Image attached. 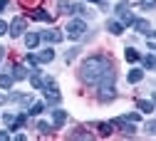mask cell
Wrapping results in <instances>:
<instances>
[{
    "mask_svg": "<svg viewBox=\"0 0 156 141\" xmlns=\"http://www.w3.org/2000/svg\"><path fill=\"white\" fill-rule=\"evenodd\" d=\"M57 8H60V12H74V3H69V0H60V3H57Z\"/></svg>",
    "mask_w": 156,
    "mask_h": 141,
    "instance_id": "obj_16",
    "label": "cell"
},
{
    "mask_svg": "<svg viewBox=\"0 0 156 141\" xmlns=\"http://www.w3.org/2000/svg\"><path fill=\"white\" fill-rule=\"evenodd\" d=\"M40 40H45V42H60L62 40V32H57V30H45L40 35Z\"/></svg>",
    "mask_w": 156,
    "mask_h": 141,
    "instance_id": "obj_7",
    "label": "cell"
},
{
    "mask_svg": "<svg viewBox=\"0 0 156 141\" xmlns=\"http://www.w3.org/2000/svg\"><path fill=\"white\" fill-rule=\"evenodd\" d=\"M5 57V47H0V59H3Z\"/></svg>",
    "mask_w": 156,
    "mask_h": 141,
    "instance_id": "obj_34",
    "label": "cell"
},
{
    "mask_svg": "<svg viewBox=\"0 0 156 141\" xmlns=\"http://www.w3.org/2000/svg\"><path fill=\"white\" fill-rule=\"evenodd\" d=\"M65 30H67V37L77 40V37H82V35H84V30H87V23H84V20H69Z\"/></svg>",
    "mask_w": 156,
    "mask_h": 141,
    "instance_id": "obj_2",
    "label": "cell"
},
{
    "mask_svg": "<svg viewBox=\"0 0 156 141\" xmlns=\"http://www.w3.org/2000/svg\"><path fill=\"white\" fill-rule=\"evenodd\" d=\"M12 74H0V89H10L12 87Z\"/></svg>",
    "mask_w": 156,
    "mask_h": 141,
    "instance_id": "obj_17",
    "label": "cell"
},
{
    "mask_svg": "<svg viewBox=\"0 0 156 141\" xmlns=\"http://www.w3.org/2000/svg\"><path fill=\"white\" fill-rule=\"evenodd\" d=\"M149 50H154V52H156V42H151V40H149Z\"/></svg>",
    "mask_w": 156,
    "mask_h": 141,
    "instance_id": "obj_32",
    "label": "cell"
},
{
    "mask_svg": "<svg viewBox=\"0 0 156 141\" xmlns=\"http://www.w3.org/2000/svg\"><path fill=\"white\" fill-rule=\"evenodd\" d=\"M8 102V97H3V94H0V104H5Z\"/></svg>",
    "mask_w": 156,
    "mask_h": 141,
    "instance_id": "obj_33",
    "label": "cell"
},
{
    "mask_svg": "<svg viewBox=\"0 0 156 141\" xmlns=\"http://www.w3.org/2000/svg\"><path fill=\"white\" fill-rule=\"evenodd\" d=\"M146 131L149 134H156V119H154V122H146Z\"/></svg>",
    "mask_w": 156,
    "mask_h": 141,
    "instance_id": "obj_27",
    "label": "cell"
},
{
    "mask_svg": "<svg viewBox=\"0 0 156 141\" xmlns=\"http://www.w3.org/2000/svg\"><path fill=\"white\" fill-rule=\"evenodd\" d=\"M112 126H119V129H122L124 134H129V136L136 131V129H134V122H131L129 116H116L114 122H112Z\"/></svg>",
    "mask_w": 156,
    "mask_h": 141,
    "instance_id": "obj_3",
    "label": "cell"
},
{
    "mask_svg": "<svg viewBox=\"0 0 156 141\" xmlns=\"http://www.w3.org/2000/svg\"><path fill=\"white\" fill-rule=\"evenodd\" d=\"M72 136H74V139H89V134H84V131H74Z\"/></svg>",
    "mask_w": 156,
    "mask_h": 141,
    "instance_id": "obj_28",
    "label": "cell"
},
{
    "mask_svg": "<svg viewBox=\"0 0 156 141\" xmlns=\"http://www.w3.org/2000/svg\"><path fill=\"white\" fill-rule=\"evenodd\" d=\"M45 99L50 104H60V92H57V89L55 92H45Z\"/></svg>",
    "mask_w": 156,
    "mask_h": 141,
    "instance_id": "obj_21",
    "label": "cell"
},
{
    "mask_svg": "<svg viewBox=\"0 0 156 141\" xmlns=\"http://www.w3.org/2000/svg\"><path fill=\"white\" fill-rule=\"evenodd\" d=\"M124 57H126V62H139V59H141V55L136 52L134 47H129V50L124 52Z\"/></svg>",
    "mask_w": 156,
    "mask_h": 141,
    "instance_id": "obj_19",
    "label": "cell"
},
{
    "mask_svg": "<svg viewBox=\"0 0 156 141\" xmlns=\"http://www.w3.org/2000/svg\"><path fill=\"white\" fill-rule=\"evenodd\" d=\"M8 99H10V102H20V104H25V107H27V104H32V94H20V92H12Z\"/></svg>",
    "mask_w": 156,
    "mask_h": 141,
    "instance_id": "obj_6",
    "label": "cell"
},
{
    "mask_svg": "<svg viewBox=\"0 0 156 141\" xmlns=\"http://www.w3.org/2000/svg\"><path fill=\"white\" fill-rule=\"evenodd\" d=\"M141 8H144V10H151V8H156V0H141Z\"/></svg>",
    "mask_w": 156,
    "mask_h": 141,
    "instance_id": "obj_26",
    "label": "cell"
},
{
    "mask_svg": "<svg viewBox=\"0 0 156 141\" xmlns=\"http://www.w3.org/2000/svg\"><path fill=\"white\" fill-rule=\"evenodd\" d=\"M136 109H139L141 114H151V111H154V102H146V99H139V102H136Z\"/></svg>",
    "mask_w": 156,
    "mask_h": 141,
    "instance_id": "obj_11",
    "label": "cell"
},
{
    "mask_svg": "<svg viewBox=\"0 0 156 141\" xmlns=\"http://www.w3.org/2000/svg\"><path fill=\"white\" fill-rule=\"evenodd\" d=\"M141 65H144L146 69L156 67V55H146V57H141Z\"/></svg>",
    "mask_w": 156,
    "mask_h": 141,
    "instance_id": "obj_20",
    "label": "cell"
},
{
    "mask_svg": "<svg viewBox=\"0 0 156 141\" xmlns=\"http://www.w3.org/2000/svg\"><path fill=\"white\" fill-rule=\"evenodd\" d=\"M8 139H10V134H8V131H0V141H8Z\"/></svg>",
    "mask_w": 156,
    "mask_h": 141,
    "instance_id": "obj_30",
    "label": "cell"
},
{
    "mask_svg": "<svg viewBox=\"0 0 156 141\" xmlns=\"http://www.w3.org/2000/svg\"><path fill=\"white\" fill-rule=\"evenodd\" d=\"M32 20H42V23H52V15L45 12V10H35L32 12Z\"/></svg>",
    "mask_w": 156,
    "mask_h": 141,
    "instance_id": "obj_15",
    "label": "cell"
},
{
    "mask_svg": "<svg viewBox=\"0 0 156 141\" xmlns=\"http://www.w3.org/2000/svg\"><path fill=\"white\" fill-rule=\"evenodd\" d=\"M141 79H144V69H131V72H129V82H131V84L141 82Z\"/></svg>",
    "mask_w": 156,
    "mask_h": 141,
    "instance_id": "obj_18",
    "label": "cell"
},
{
    "mask_svg": "<svg viewBox=\"0 0 156 141\" xmlns=\"http://www.w3.org/2000/svg\"><path fill=\"white\" fill-rule=\"evenodd\" d=\"M25 45H27L30 50H35L37 45H40V35H37V32H27V35H25Z\"/></svg>",
    "mask_w": 156,
    "mask_h": 141,
    "instance_id": "obj_10",
    "label": "cell"
},
{
    "mask_svg": "<svg viewBox=\"0 0 156 141\" xmlns=\"http://www.w3.org/2000/svg\"><path fill=\"white\" fill-rule=\"evenodd\" d=\"M92 3H99V5H104V0H92Z\"/></svg>",
    "mask_w": 156,
    "mask_h": 141,
    "instance_id": "obj_35",
    "label": "cell"
},
{
    "mask_svg": "<svg viewBox=\"0 0 156 141\" xmlns=\"http://www.w3.org/2000/svg\"><path fill=\"white\" fill-rule=\"evenodd\" d=\"M27 77H30V72H27L23 65L12 67V79H15V82H23V79H27Z\"/></svg>",
    "mask_w": 156,
    "mask_h": 141,
    "instance_id": "obj_8",
    "label": "cell"
},
{
    "mask_svg": "<svg viewBox=\"0 0 156 141\" xmlns=\"http://www.w3.org/2000/svg\"><path fill=\"white\" fill-rule=\"evenodd\" d=\"M5 8H8V0H0V12H3Z\"/></svg>",
    "mask_w": 156,
    "mask_h": 141,
    "instance_id": "obj_31",
    "label": "cell"
},
{
    "mask_svg": "<svg viewBox=\"0 0 156 141\" xmlns=\"http://www.w3.org/2000/svg\"><path fill=\"white\" fill-rule=\"evenodd\" d=\"M119 17H122V25H124V27H129V25H134V20H136V17H134V15L129 12V8H124V10H119Z\"/></svg>",
    "mask_w": 156,
    "mask_h": 141,
    "instance_id": "obj_9",
    "label": "cell"
},
{
    "mask_svg": "<svg viewBox=\"0 0 156 141\" xmlns=\"http://www.w3.org/2000/svg\"><path fill=\"white\" fill-rule=\"evenodd\" d=\"M8 30H10V35H12V37H20V35L25 32V17H15L12 23H10V27H8Z\"/></svg>",
    "mask_w": 156,
    "mask_h": 141,
    "instance_id": "obj_4",
    "label": "cell"
},
{
    "mask_svg": "<svg viewBox=\"0 0 156 141\" xmlns=\"http://www.w3.org/2000/svg\"><path fill=\"white\" fill-rule=\"evenodd\" d=\"M97 129H99L102 136H109V134H112V122H102V124H97Z\"/></svg>",
    "mask_w": 156,
    "mask_h": 141,
    "instance_id": "obj_22",
    "label": "cell"
},
{
    "mask_svg": "<svg viewBox=\"0 0 156 141\" xmlns=\"http://www.w3.org/2000/svg\"><path fill=\"white\" fill-rule=\"evenodd\" d=\"M80 77L82 82L87 84H97L99 89L104 87H114V79H116V72L112 67V62L102 55H94V57H87L82 67H80Z\"/></svg>",
    "mask_w": 156,
    "mask_h": 141,
    "instance_id": "obj_1",
    "label": "cell"
},
{
    "mask_svg": "<svg viewBox=\"0 0 156 141\" xmlns=\"http://www.w3.org/2000/svg\"><path fill=\"white\" fill-rule=\"evenodd\" d=\"M8 32V23H3V20H0V35H5Z\"/></svg>",
    "mask_w": 156,
    "mask_h": 141,
    "instance_id": "obj_29",
    "label": "cell"
},
{
    "mask_svg": "<svg viewBox=\"0 0 156 141\" xmlns=\"http://www.w3.org/2000/svg\"><path fill=\"white\" fill-rule=\"evenodd\" d=\"M15 119H17V116H12V114H5V116H3V122H5V126L15 129Z\"/></svg>",
    "mask_w": 156,
    "mask_h": 141,
    "instance_id": "obj_24",
    "label": "cell"
},
{
    "mask_svg": "<svg viewBox=\"0 0 156 141\" xmlns=\"http://www.w3.org/2000/svg\"><path fill=\"white\" fill-rule=\"evenodd\" d=\"M107 30H109L112 35H122V32H124V25L116 23V20H109V23H107Z\"/></svg>",
    "mask_w": 156,
    "mask_h": 141,
    "instance_id": "obj_13",
    "label": "cell"
},
{
    "mask_svg": "<svg viewBox=\"0 0 156 141\" xmlns=\"http://www.w3.org/2000/svg\"><path fill=\"white\" fill-rule=\"evenodd\" d=\"M151 102H154V104H156V92H154V97H151Z\"/></svg>",
    "mask_w": 156,
    "mask_h": 141,
    "instance_id": "obj_36",
    "label": "cell"
},
{
    "mask_svg": "<svg viewBox=\"0 0 156 141\" xmlns=\"http://www.w3.org/2000/svg\"><path fill=\"white\" fill-rule=\"evenodd\" d=\"M42 111H45V104H42V102L30 104V114H42Z\"/></svg>",
    "mask_w": 156,
    "mask_h": 141,
    "instance_id": "obj_23",
    "label": "cell"
},
{
    "mask_svg": "<svg viewBox=\"0 0 156 141\" xmlns=\"http://www.w3.org/2000/svg\"><path fill=\"white\" fill-rule=\"evenodd\" d=\"M134 27H136V32H141V35H149L151 32V25L146 23V20H134Z\"/></svg>",
    "mask_w": 156,
    "mask_h": 141,
    "instance_id": "obj_12",
    "label": "cell"
},
{
    "mask_svg": "<svg viewBox=\"0 0 156 141\" xmlns=\"http://www.w3.org/2000/svg\"><path fill=\"white\" fill-rule=\"evenodd\" d=\"M52 59H55V50H50V47L37 55V62H52Z\"/></svg>",
    "mask_w": 156,
    "mask_h": 141,
    "instance_id": "obj_14",
    "label": "cell"
},
{
    "mask_svg": "<svg viewBox=\"0 0 156 141\" xmlns=\"http://www.w3.org/2000/svg\"><path fill=\"white\" fill-rule=\"evenodd\" d=\"M65 122H67V111H65V109H55V111H52V124H55V129H60Z\"/></svg>",
    "mask_w": 156,
    "mask_h": 141,
    "instance_id": "obj_5",
    "label": "cell"
},
{
    "mask_svg": "<svg viewBox=\"0 0 156 141\" xmlns=\"http://www.w3.org/2000/svg\"><path fill=\"white\" fill-rule=\"evenodd\" d=\"M37 129H40V134H50V131H52L55 126H50L47 122H40V124H37Z\"/></svg>",
    "mask_w": 156,
    "mask_h": 141,
    "instance_id": "obj_25",
    "label": "cell"
}]
</instances>
